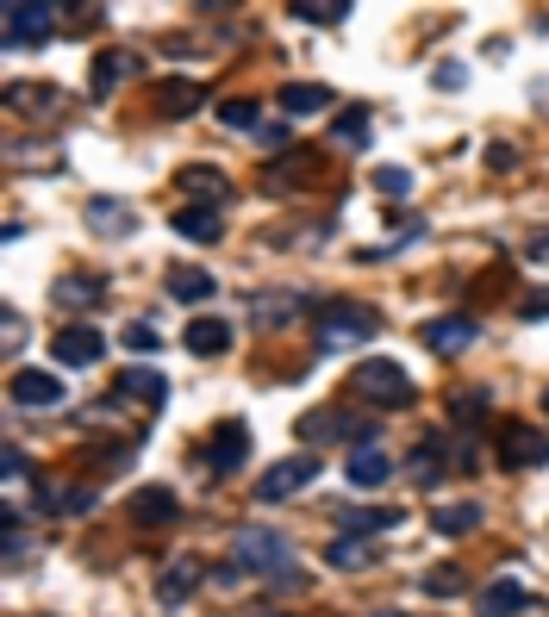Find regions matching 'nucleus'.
Returning <instances> with one entry per match:
<instances>
[{"mask_svg": "<svg viewBox=\"0 0 549 617\" xmlns=\"http://www.w3.org/2000/svg\"><path fill=\"white\" fill-rule=\"evenodd\" d=\"M219 119L231 125V131H263V125H256V119H263V113H256V100H225Z\"/></svg>", "mask_w": 549, "mask_h": 617, "instance_id": "nucleus-30", "label": "nucleus"}, {"mask_svg": "<svg viewBox=\"0 0 549 617\" xmlns=\"http://www.w3.org/2000/svg\"><path fill=\"white\" fill-rule=\"evenodd\" d=\"M119 394L125 399H144V406H163V381H156V374H125Z\"/></svg>", "mask_w": 549, "mask_h": 617, "instance_id": "nucleus-31", "label": "nucleus"}, {"mask_svg": "<svg viewBox=\"0 0 549 617\" xmlns=\"http://www.w3.org/2000/svg\"><path fill=\"white\" fill-rule=\"evenodd\" d=\"M88 219H94L100 231H113V237H125V231H131V213H125V206H113V200H94V206H88Z\"/></svg>", "mask_w": 549, "mask_h": 617, "instance_id": "nucleus-29", "label": "nucleus"}, {"mask_svg": "<svg viewBox=\"0 0 549 617\" xmlns=\"http://www.w3.org/2000/svg\"><path fill=\"white\" fill-rule=\"evenodd\" d=\"M25 344V319L20 312H7V349H20Z\"/></svg>", "mask_w": 549, "mask_h": 617, "instance_id": "nucleus-38", "label": "nucleus"}, {"mask_svg": "<svg viewBox=\"0 0 549 617\" xmlns=\"http://www.w3.org/2000/svg\"><path fill=\"white\" fill-rule=\"evenodd\" d=\"M544 406H549V394H544Z\"/></svg>", "mask_w": 549, "mask_h": 617, "instance_id": "nucleus-43", "label": "nucleus"}, {"mask_svg": "<svg viewBox=\"0 0 549 617\" xmlns=\"http://www.w3.org/2000/svg\"><path fill=\"white\" fill-rule=\"evenodd\" d=\"M494 455H499V468H544L549 462V437L537 430V424H499V444H494Z\"/></svg>", "mask_w": 549, "mask_h": 617, "instance_id": "nucleus-4", "label": "nucleus"}, {"mask_svg": "<svg viewBox=\"0 0 549 617\" xmlns=\"http://www.w3.org/2000/svg\"><path fill=\"white\" fill-rule=\"evenodd\" d=\"M437 88H462V63H444V69H437Z\"/></svg>", "mask_w": 549, "mask_h": 617, "instance_id": "nucleus-39", "label": "nucleus"}, {"mask_svg": "<svg viewBox=\"0 0 549 617\" xmlns=\"http://www.w3.org/2000/svg\"><path fill=\"white\" fill-rule=\"evenodd\" d=\"M181 344H188V356H225V349H231V324L225 319H194Z\"/></svg>", "mask_w": 549, "mask_h": 617, "instance_id": "nucleus-11", "label": "nucleus"}, {"mask_svg": "<svg viewBox=\"0 0 549 617\" xmlns=\"http://www.w3.org/2000/svg\"><path fill=\"white\" fill-rule=\"evenodd\" d=\"M337 138H344L349 150H362V144H369V113H362V106H349L344 125H337Z\"/></svg>", "mask_w": 549, "mask_h": 617, "instance_id": "nucleus-32", "label": "nucleus"}, {"mask_svg": "<svg viewBox=\"0 0 549 617\" xmlns=\"http://www.w3.org/2000/svg\"><path fill=\"white\" fill-rule=\"evenodd\" d=\"M50 294L63 299V306H94V299H100V274H63Z\"/></svg>", "mask_w": 549, "mask_h": 617, "instance_id": "nucleus-23", "label": "nucleus"}, {"mask_svg": "<svg viewBox=\"0 0 549 617\" xmlns=\"http://www.w3.org/2000/svg\"><path fill=\"white\" fill-rule=\"evenodd\" d=\"M250 455V430L244 424H219L213 430V444H206V462H213V474H238Z\"/></svg>", "mask_w": 549, "mask_h": 617, "instance_id": "nucleus-8", "label": "nucleus"}, {"mask_svg": "<svg viewBox=\"0 0 549 617\" xmlns=\"http://www.w3.org/2000/svg\"><path fill=\"white\" fill-rule=\"evenodd\" d=\"M294 20L299 25H344L349 7L344 0H294Z\"/></svg>", "mask_w": 549, "mask_h": 617, "instance_id": "nucleus-24", "label": "nucleus"}, {"mask_svg": "<svg viewBox=\"0 0 549 617\" xmlns=\"http://www.w3.org/2000/svg\"><path fill=\"white\" fill-rule=\"evenodd\" d=\"M231 555H238V568L244 574H281V568H294V549H288V537L281 530H269V524H244L238 530V543H231Z\"/></svg>", "mask_w": 549, "mask_h": 617, "instance_id": "nucleus-1", "label": "nucleus"}, {"mask_svg": "<svg viewBox=\"0 0 549 617\" xmlns=\"http://www.w3.org/2000/svg\"><path fill=\"white\" fill-rule=\"evenodd\" d=\"M20 480H25V455L7 444V487H20Z\"/></svg>", "mask_w": 549, "mask_h": 617, "instance_id": "nucleus-37", "label": "nucleus"}, {"mask_svg": "<svg viewBox=\"0 0 549 617\" xmlns=\"http://www.w3.org/2000/svg\"><path fill=\"white\" fill-rule=\"evenodd\" d=\"M424 593L431 599H462L469 580H462V568H437V574H424Z\"/></svg>", "mask_w": 549, "mask_h": 617, "instance_id": "nucleus-28", "label": "nucleus"}, {"mask_svg": "<svg viewBox=\"0 0 549 617\" xmlns=\"http://www.w3.org/2000/svg\"><path fill=\"white\" fill-rule=\"evenodd\" d=\"M175 512H181V505H175L169 487H144V493H131V518H138V524H175Z\"/></svg>", "mask_w": 549, "mask_h": 617, "instance_id": "nucleus-15", "label": "nucleus"}, {"mask_svg": "<svg viewBox=\"0 0 549 617\" xmlns=\"http://www.w3.org/2000/svg\"><path fill=\"white\" fill-rule=\"evenodd\" d=\"M324 562H331V568H369L374 543H369V537H337V543L324 549Z\"/></svg>", "mask_w": 549, "mask_h": 617, "instance_id": "nucleus-20", "label": "nucleus"}, {"mask_svg": "<svg viewBox=\"0 0 549 617\" xmlns=\"http://www.w3.org/2000/svg\"><path fill=\"white\" fill-rule=\"evenodd\" d=\"M200 100H206V88H200L194 75H169V81L156 88V106H163V113H194Z\"/></svg>", "mask_w": 549, "mask_h": 617, "instance_id": "nucleus-16", "label": "nucleus"}, {"mask_svg": "<svg viewBox=\"0 0 549 617\" xmlns=\"http://www.w3.org/2000/svg\"><path fill=\"white\" fill-rule=\"evenodd\" d=\"M0 20H7V44H38V38H50V20H56V7L7 0V7H0Z\"/></svg>", "mask_w": 549, "mask_h": 617, "instance_id": "nucleus-6", "label": "nucleus"}, {"mask_svg": "<svg viewBox=\"0 0 549 617\" xmlns=\"http://www.w3.org/2000/svg\"><path fill=\"white\" fill-rule=\"evenodd\" d=\"M181 188H188L194 206H219V200L231 194V181H225L219 169H206V163H200V169H181Z\"/></svg>", "mask_w": 549, "mask_h": 617, "instance_id": "nucleus-14", "label": "nucleus"}, {"mask_svg": "<svg viewBox=\"0 0 549 617\" xmlns=\"http://www.w3.org/2000/svg\"><path fill=\"white\" fill-rule=\"evenodd\" d=\"M531 256H537V262H549V231H544V237H531Z\"/></svg>", "mask_w": 549, "mask_h": 617, "instance_id": "nucleus-41", "label": "nucleus"}, {"mask_svg": "<svg viewBox=\"0 0 549 617\" xmlns=\"http://www.w3.org/2000/svg\"><path fill=\"white\" fill-rule=\"evenodd\" d=\"M474 524H481V505H474V499H462V505H437V512H431V530H437V537H469Z\"/></svg>", "mask_w": 549, "mask_h": 617, "instance_id": "nucleus-17", "label": "nucleus"}, {"mask_svg": "<svg viewBox=\"0 0 549 617\" xmlns=\"http://www.w3.org/2000/svg\"><path fill=\"white\" fill-rule=\"evenodd\" d=\"M56 362L63 369H94L100 356H106V337H100L94 324H69V331H56Z\"/></svg>", "mask_w": 549, "mask_h": 617, "instance_id": "nucleus-7", "label": "nucleus"}, {"mask_svg": "<svg viewBox=\"0 0 549 617\" xmlns=\"http://www.w3.org/2000/svg\"><path fill=\"white\" fill-rule=\"evenodd\" d=\"M349 387L369 399V406H412V399H419L399 362H362V369L349 374Z\"/></svg>", "mask_w": 549, "mask_h": 617, "instance_id": "nucleus-3", "label": "nucleus"}, {"mask_svg": "<svg viewBox=\"0 0 549 617\" xmlns=\"http://www.w3.org/2000/svg\"><path fill=\"white\" fill-rule=\"evenodd\" d=\"M294 312H306V299H299V294H263V299H250V319H256V324L294 319Z\"/></svg>", "mask_w": 549, "mask_h": 617, "instance_id": "nucleus-21", "label": "nucleus"}, {"mask_svg": "<svg viewBox=\"0 0 549 617\" xmlns=\"http://www.w3.org/2000/svg\"><path fill=\"white\" fill-rule=\"evenodd\" d=\"M544 312H549V294H531V299H524V319H544Z\"/></svg>", "mask_w": 549, "mask_h": 617, "instance_id": "nucleus-40", "label": "nucleus"}, {"mask_svg": "<svg viewBox=\"0 0 549 617\" xmlns=\"http://www.w3.org/2000/svg\"><path fill=\"white\" fill-rule=\"evenodd\" d=\"M269 617H274V612H269Z\"/></svg>", "mask_w": 549, "mask_h": 617, "instance_id": "nucleus-44", "label": "nucleus"}, {"mask_svg": "<svg viewBox=\"0 0 549 617\" xmlns=\"http://www.w3.org/2000/svg\"><path fill=\"white\" fill-rule=\"evenodd\" d=\"M169 294H175V299H188V306H194V299H213V294H219V281H213V274H206V269H181V274H175V281H169Z\"/></svg>", "mask_w": 549, "mask_h": 617, "instance_id": "nucleus-25", "label": "nucleus"}, {"mask_svg": "<svg viewBox=\"0 0 549 617\" xmlns=\"http://www.w3.org/2000/svg\"><path fill=\"white\" fill-rule=\"evenodd\" d=\"M387 474H394V468H387V455H381V449H356V455H349V487H362V493H374Z\"/></svg>", "mask_w": 549, "mask_h": 617, "instance_id": "nucleus-18", "label": "nucleus"}, {"mask_svg": "<svg viewBox=\"0 0 549 617\" xmlns=\"http://www.w3.org/2000/svg\"><path fill=\"white\" fill-rule=\"evenodd\" d=\"M131 69H138V56H131V50H106V56L94 63V94H113Z\"/></svg>", "mask_w": 549, "mask_h": 617, "instance_id": "nucleus-19", "label": "nucleus"}, {"mask_svg": "<svg viewBox=\"0 0 549 617\" xmlns=\"http://www.w3.org/2000/svg\"><path fill=\"white\" fill-rule=\"evenodd\" d=\"M13 406H63L56 374H13Z\"/></svg>", "mask_w": 549, "mask_h": 617, "instance_id": "nucleus-13", "label": "nucleus"}, {"mask_svg": "<svg viewBox=\"0 0 549 617\" xmlns=\"http://www.w3.org/2000/svg\"><path fill=\"white\" fill-rule=\"evenodd\" d=\"M474 344V319H431L424 324V349L431 356H462Z\"/></svg>", "mask_w": 549, "mask_h": 617, "instance_id": "nucleus-9", "label": "nucleus"}, {"mask_svg": "<svg viewBox=\"0 0 549 617\" xmlns=\"http://www.w3.org/2000/svg\"><path fill=\"white\" fill-rule=\"evenodd\" d=\"M344 537H374V530H387V524H399V512H344Z\"/></svg>", "mask_w": 549, "mask_h": 617, "instance_id": "nucleus-27", "label": "nucleus"}, {"mask_svg": "<svg viewBox=\"0 0 549 617\" xmlns=\"http://www.w3.org/2000/svg\"><path fill=\"white\" fill-rule=\"evenodd\" d=\"M481 605H487V617H512V612H524L531 599H524V587H519V580H494Z\"/></svg>", "mask_w": 549, "mask_h": 617, "instance_id": "nucleus-22", "label": "nucleus"}, {"mask_svg": "<svg viewBox=\"0 0 549 617\" xmlns=\"http://www.w3.org/2000/svg\"><path fill=\"white\" fill-rule=\"evenodd\" d=\"M312 474H319L312 455H288V462H274V468L256 480V499H263V505H281V499H294L299 487H312Z\"/></svg>", "mask_w": 549, "mask_h": 617, "instance_id": "nucleus-5", "label": "nucleus"}, {"mask_svg": "<svg viewBox=\"0 0 549 617\" xmlns=\"http://www.w3.org/2000/svg\"><path fill=\"white\" fill-rule=\"evenodd\" d=\"M374 188H381L387 200H406V194H412V169H381V175H374Z\"/></svg>", "mask_w": 549, "mask_h": 617, "instance_id": "nucleus-34", "label": "nucleus"}, {"mask_svg": "<svg viewBox=\"0 0 549 617\" xmlns=\"http://www.w3.org/2000/svg\"><path fill=\"white\" fill-rule=\"evenodd\" d=\"M487 412V394H462L456 399V419H481Z\"/></svg>", "mask_w": 549, "mask_h": 617, "instance_id": "nucleus-36", "label": "nucleus"}, {"mask_svg": "<svg viewBox=\"0 0 549 617\" xmlns=\"http://www.w3.org/2000/svg\"><path fill=\"white\" fill-rule=\"evenodd\" d=\"M125 349H131V356H156V331H150L144 319L125 324Z\"/></svg>", "mask_w": 549, "mask_h": 617, "instance_id": "nucleus-35", "label": "nucleus"}, {"mask_svg": "<svg viewBox=\"0 0 549 617\" xmlns=\"http://www.w3.org/2000/svg\"><path fill=\"white\" fill-rule=\"evenodd\" d=\"M374 331H381V312L374 306H324L319 312V344L324 349H356V344H369Z\"/></svg>", "mask_w": 549, "mask_h": 617, "instance_id": "nucleus-2", "label": "nucleus"}, {"mask_svg": "<svg viewBox=\"0 0 549 617\" xmlns=\"http://www.w3.org/2000/svg\"><path fill=\"white\" fill-rule=\"evenodd\" d=\"M299 437H306V444H324V437H344V424L331 419V412H312V419H299Z\"/></svg>", "mask_w": 549, "mask_h": 617, "instance_id": "nucleus-33", "label": "nucleus"}, {"mask_svg": "<svg viewBox=\"0 0 549 617\" xmlns=\"http://www.w3.org/2000/svg\"><path fill=\"white\" fill-rule=\"evenodd\" d=\"M381 617H399V612H381Z\"/></svg>", "mask_w": 549, "mask_h": 617, "instance_id": "nucleus-42", "label": "nucleus"}, {"mask_svg": "<svg viewBox=\"0 0 549 617\" xmlns=\"http://www.w3.org/2000/svg\"><path fill=\"white\" fill-rule=\"evenodd\" d=\"M194 587H200V568H194V562H175V568L163 574V580H156V593L169 599V605H175V599H188Z\"/></svg>", "mask_w": 549, "mask_h": 617, "instance_id": "nucleus-26", "label": "nucleus"}, {"mask_svg": "<svg viewBox=\"0 0 549 617\" xmlns=\"http://www.w3.org/2000/svg\"><path fill=\"white\" fill-rule=\"evenodd\" d=\"M175 231H181L188 244H219L225 237V224H219L213 206H181V213H175Z\"/></svg>", "mask_w": 549, "mask_h": 617, "instance_id": "nucleus-10", "label": "nucleus"}, {"mask_svg": "<svg viewBox=\"0 0 549 617\" xmlns=\"http://www.w3.org/2000/svg\"><path fill=\"white\" fill-rule=\"evenodd\" d=\"M331 106V88H319V81H288L281 88V113L288 119H306V113H324Z\"/></svg>", "mask_w": 549, "mask_h": 617, "instance_id": "nucleus-12", "label": "nucleus"}]
</instances>
